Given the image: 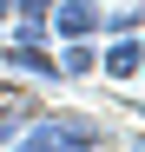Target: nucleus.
I'll use <instances>...</instances> for the list:
<instances>
[{"mask_svg":"<svg viewBox=\"0 0 145 152\" xmlns=\"http://www.w3.org/2000/svg\"><path fill=\"white\" fill-rule=\"evenodd\" d=\"M7 139H13V126H7V119H0V145H7Z\"/></svg>","mask_w":145,"mask_h":152,"instance_id":"nucleus-9","label":"nucleus"},{"mask_svg":"<svg viewBox=\"0 0 145 152\" xmlns=\"http://www.w3.org/2000/svg\"><path fill=\"white\" fill-rule=\"evenodd\" d=\"M46 27H59L66 40H92V33H99V13H92L86 0H66V7H53V13H46Z\"/></svg>","mask_w":145,"mask_h":152,"instance_id":"nucleus-2","label":"nucleus"},{"mask_svg":"<svg viewBox=\"0 0 145 152\" xmlns=\"http://www.w3.org/2000/svg\"><path fill=\"white\" fill-rule=\"evenodd\" d=\"M106 73H112V80H132V73H138V46H132V40H112Z\"/></svg>","mask_w":145,"mask_h":152,"instance_id":"nucleus-3","label":"nucleus"},{"mask_svg":"<svg viewBox=\"0 0 145 152\" xmlns=\"http://www.w3.org/2000/svg\"><path fill=\"white\" fill-rule=\"evenodd\" d=\"M59 73H92V46H86V40H72V53H66Z\"/></svg>","mask_w":145,"mask_h":152,"instance_id":"nucleus-5","label":"nucleus"},{"mask_svg":"<svg viewBox=\"0 0 145 152\" xmlns=\"http://www.w3.org/2000/svg\"><path fill=\"white\" fill-rule=\"evenodd\" d=\"M106 33H112V40H132V33H138V7H119V13L106 20Z\"/></svg>","mask_w":145,"mask_h":152,"instance_id":"nucleus-4","label":"nucleus"},{"mask_svg":"<svg viewBox=\"0 0 145 152\" xmlns=\"http://www.w3.org/2000/svg\"><path fill=\"white\" fill-rule=\"evenodd\" d=\"M7 13H13V0H0V20H7Z\"/></svg>","mask_w":145,"mask_h":152,"instance_id":"nucleus-10","label":"nucleus"},{"mask_svg":"<svg viewBox=\"0 0 145 152\" xmlns=\"http://www.w3.org/2000/svg\"><path fill=\"white\" fill-rule=\"evenodd\" d=\"M0 113H27V93H20V86H0Z\"/></svg>","mask_w":145,"mask_h":152,"instance_id":"nucleus-8","label":"nucleus"},{"mask_svg":"<svg viewBox=\"0 0 145 152\" xmlns=\"http://www.w3.org/2000/svg\"><path fill=\"white\" fill-rule=\"evenodd\" d=\"M53 132L66 139V152H99V145H106L99 119H86V113H59V119H53Z\"/></svg>","mask_w":145,"mask_h":152,"instance_id":"nucleus-1","label":"nucleus"},{"mask_svg":"<svg viewBox=\"0 0 145 152\" xmlns=\"http://www.w3.org/2000/svg\"><path fill=\"white\" fill-rule=\"evenodd\" d=\"M40 40H46V20H20V40L13 46H40Z\"/></svg>","mask_w":145,"mask_h":152,"instance_id":"nucleus-7","label":"nucleus"},{"mask_svg":"<svg viewBox=\"0 0 145 152\" xmlns=\"http://www.w3.org/2000/svg\"><path fill=\"white\" fill-rule=\"evenodd\" d=\"M53 7H59V0H13V13H27V20H46Z\"/></svg>","mask_w":145,"mask_h":152,"instance_id":"nucleus-6","label":"nucleus"}]
</instances>
